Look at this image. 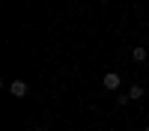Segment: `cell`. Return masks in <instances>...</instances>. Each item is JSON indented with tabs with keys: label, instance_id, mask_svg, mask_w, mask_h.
Returning <instances> with one entry per match:
<instances>
[{
	"label": "cell",
	"instance_id": "8992f818",
	"mask_svg": "<svg viewBox=\"0 0 149 131\" xmlns=\"http://www.w3.org/2000/svg\"><path fill=\"white\" fill-rule=\"evenodd\" d=\"M36 131H45V128H36Z\"/></svg>",
	"mask_w": 149,
	"mask_h": 131
},
{
	"label": "cell",
	"instance_id": "7a4b0ae2",
	"mask_svg": "<svg viewBox=\"0 0 149 131\" xmlns=\"http://www.w3.org/2000/svg\"><path fill=\"white\" fill-rule=\"evenodd\" d=\"M102 83H104V89H110V92H113V89H119V75H116V71H107V75L102 78Z\"/></svg>",
	"mask_w": 149,
	"mask_h": 131
},
{
	"label": "cell",
	"instance_id": "277c9868",
	"mask_svg": "<svg viewBox=\"0 0 149 131\" xmlns=\"http://www.w3.org/2000/svg\"><path fill=\"white\" fill-rule=\"evenodd\" d=\"M128 95H131V98H143V95H146V89L140 87V83H134V87L128 89Z\"/></svg>",
	"mask_w": 149,
	"mask_h": 131
},
{
	"label": "cell",
	"instance_id": "6da1fadb",
	"mask_svg": "<svg viewBox=\"0 0 149 131\" xmlns=\"http://www.w3.org/2000/svg\"><path fill=\"white\" fill-rule=\"evenodd\" d=\"M27 89H30L27 80H12V83H9V92L15 95V98H24V95H27Z\"/></svg>",
	"mask_w": 149,
	"mask_h": 131
},
{
	"label": "cell",
	"instance_id": "3957f363",
	"mask_svg": "<svg viewBox=\"0 0 149 131\" xmlns=\"http://www.w3.org/2000/svg\"><path fill=\"white\" fill-rule=\"evenodd\" d=\"M131 60H134V63H143V60H146V48H134V51H131Z\"/></svg>",
	"mask_w": 149,
	"mask_h": 131
},
{
	"label": "cell",
	"instance_id": "5b68a950",
	"mask_svg": "<svg viewBox=\"0 0 149 131\" xmlns=\"http://www.w3.org/2000/svg\"><path fill=\"white\" fill-rule=\"evenodd\" d=\"M128 101H131V95H128V92H122V95H116V104H128Z\"/></svg>",
	"mask_w": 149,
	"mask_h": 131
},
{
	"label": "cell",
	"instance_id": "52a82bcc",
	"mask_svg": "<svg viewBox=\"0 0 149 131\" xmlns=\"http://www.w3.org/2000/svg\"><path fill=\"white\" fill-rule=\"evenodd\" d=\"M143 131H149V128H143Z\"/></svg>",
	"mask_w": 149,
	"mask_h": 131
}]
</instances>
